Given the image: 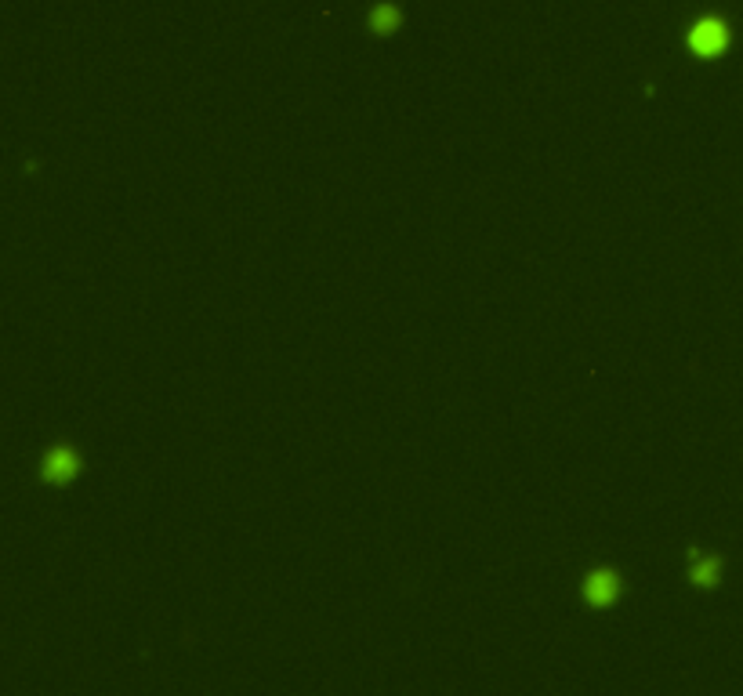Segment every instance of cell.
Here are the masks:
<instances>
[{
    "label": "cell",
    "instance_id": "cell-1",
    "mask_svg": "<svg viewBox=\"0 0 743 696\" xmlns=\"http://www.w3.org/2000/svg\"><path fill=\"white\" fill-rule=\"evenodd\" d=\"M686 47H689V55H697V58H704V62L722 58V55L733 47V25H729V18H722V15H700V18L689 25V33H686Z\"/></svg>",
    "mask_w": 743,
    "mask_h": 696
},
{
    "label": "cell",
    "instance_id": "cell-2",
    "mask_svg": "<svg viewBox=\"0 0 743 696\" xmlns=\"http://www.w3.org/2000/svg\"><path fill=\"white\" fill-rule=\"evenodd\" d=\"M367 29L373 36H395L402 29V7L395 0H377L367 15Z\"/></svg>",
    "mask_w": 743,
    "mask_h": 696
},
{
    "label": "cell",
    "instance_id": "cell-3",
    "mask_svg": "<svg viewBox=\"0 0 743 696\" xmlns=\"http://www.w3.org/2000/svg\"><path fill=\"white\" fill-rule=\"evenodd\" d=\"M617 592H620V581H617L613 570H595V573L584 581V595H588L591 606H609V602L617 599Z\"/></svg>",
    "mask_w": 743,
    "mask_h": 696
},
{
    "label": "cell",
    "instance_id": "cell-4",
    "mask_svg": "<svg viewBox=\"0 0 743 696\" xmlns=\"http://www.w3.org/2000/svg\"><path fill=\"white\" fill-rule=\"evenodd\" d=\"M73 475H76V457H73L65 446L51 450L47 461H44V479H47V482H65V479H73Z\"/></svg>",
    "mask_w": 743,
    "mask_h": 696
},
{
    "label": "cell",
    "instance_id": "cell-5",
    "mask_svg": "<svg viewBox=\"0 0 743 696\" xmlns=\"http://www.w3.org/2000/svg\"><path fill=\"white\" fill-rule=\"evenodd\" d=\"M718 570H722V562H718V559H700V562L693 566V581H697V584H704V588H711V584L718 581Z\"/></svg>",
    "mask_w": 743,
    "mask_h": 696
}]
</instances>
